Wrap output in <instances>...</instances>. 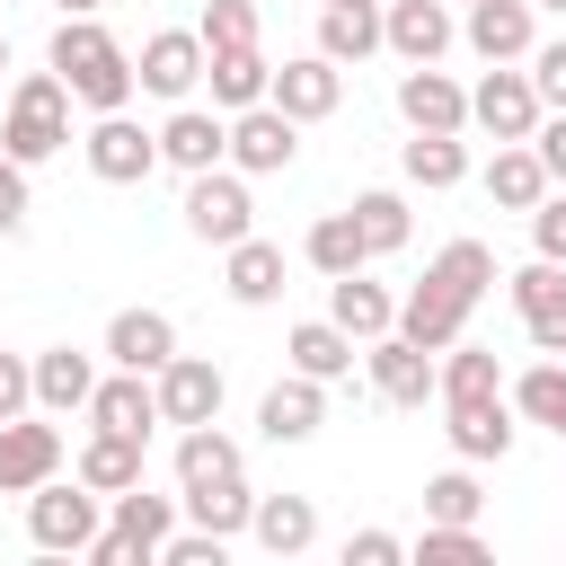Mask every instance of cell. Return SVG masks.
Instances as JSON below:
<instances>
[{
	"mask_svg": "<svg viewBox=\"0 0 566 566\" xmlns=\"http://www.w3.org/2000/svg\"><path fill=\"white\" fill-rule=\"evenodd\" d=\"M106 522H97V486H27V539L44 548V557H88V539H97Z\"/></svg>",
	"mask_w": 566,
	"mask_h": 566,
	"instance_id": "obj_3",
	"label": "cell"
},
{
	"mask_svg": "<svg viewBox=\"0 0 566 566\" xmlns=\"http://www.w3.org/2000/svg\"><path fill=\"white\" fill-rule=\"evenodd\" d=\"M371 389H380L389 407H424V398H433V354H424V345H407L398 327H389V336H371Z\"/></svg>",
	"mask_w": 566,
	"mask_h": 566,
	"instance_id": "obj_23",
	"label": "cell"
},
{
	"mask_svg": "<svg viewBox=\"0 0 566 566\" xmlns=\"http://www.w3.org/2000/svg\"><path fill=\"white\" fill-rule=\"evenodd\" d=\"M195 80H203V35H195V27H159V35L133 53V88H150V97H168V106H186Z\"/></svg>",
	"mask_w": 566,
	"mask_h": 566,
	"instance_id": "obj_8",
	"label": "cell"
},
{
	"mask_svg": "<svg viewBox=\"0 0 566 566\" xmlns=\"http://www.w3.org/2000/svg\"><path fill=\"white\" fill-rule=\"evenodd\" d=\"M301 256H310L318 274H354V265H371V248H363V221H354V212H318V221H310V239H301Z\"/></svg>",
	"mask_w": 566,
	"mask_h": 566,
	"instance_id": "obj_36",
	"label": "cell"
},
{
	"mask_svg": "<svg viewBox=\"0 0 566 566\" xmlns=\"http://www.w3.org/2000/svg\"><path fill=\"white\" fill-rule=\"evenodd\" d=\"M283 354H292V371H310V380H345V371H354V336H345L336 318H301Z\"/></svg>",
	"mask_w": 566,
	"mask_h": 566,
	"instance_id": "obj_34",
	"label": "cell"
},
{
	"mask_svg": "<svg viewBox=\"0 0 566 566\" xmlns=\"http://www.w3.org/2000/svg\"><path fill=\"white\" fill-rule=\"evenodd\" d=\"M531 150H539V168H548V186H566V106H548V115L531 124Z\"/></svg>",
	"mask_w": 566,
	"mask_h": 566,
	"instance_id": "obj_47",
	"label": "cell"
},
{
	"mask_svg": "<svg viewBox=\"0 0 566 566\" xmlns=\"http://www.w3.org/2000/svg\"><path fill=\"white\" fill-rule=\"evenodd\" d=\"M53 71H62V88H71L88 115L133 106V53H124L97 18H62V27H53Z\"/></svg>",
	"mask_w": 566,
	"mask_h": 566,
	"instance_id": "obj_1",
	"label": "cell"
},
{
	"mask_svg": "<svg viewBox=\"0 0 566 566\" xmlns=\"http://www.w3.org/2000/svg\"><path fill=\"white\" fill-rule=\"evenodd\" d=\"M469 310H478V301H460V292H451L433 265H424V283L398 301V336H407V345H424V354H442V345L469 327Z\"/></svg>",
	"mask_w": 566,
	"mask_h": 566,
	"instance_id": "obj_16",
	"label": "cell"
},
{
	"mask_svg": "<svg viewBox=\"0 0 566 566\" xmlns=\"http://www.w3.org/2000/svg\"><path fill=\"white\" fill-rule=\"evenodd\" d=\"M27 407H35V380H27V363H18V354H0V424H9V416H27Z\"/></svg>",
	"mask_w": 566,
	"mask_h": 566,
	"instance_id": "obj_49",
	"label": "cell"
},
{
	"mask_svg": "<svg viewBox=\"0 0 566 566\" xmlns=\"http://www.w3.org/2000/svg\"><path fill=\"white\" fill-rule=\"evenodd\" d=\"M486 195H495L504 212H531V203L548 195V168H539V150H531V142H495V159H486Z\"/></svg>",
	"mask_w": 566,
	"mask_h": 566,
	"instance_id": "obj_32",
	"label": "cell"
},
{
	"mask_svg": "<svg viewBox=\"0 0 566 566\" xmlns=\"http://www.w3.org/2000/svg\"><path fill=\"white\" fill-rule=\"evenodd\" d=\"M433 274H442L460 301H486V283H495V248H486V239H451V248L433 256Z\"/></svg>",
	"mask_w": 566,
	"mask_h": 566,
	"instance_id": "obj_40",
	"label": "cell"
},
{
	"mask_svg": "<svg viewBox=\"0 0 566 566\" xmlns=\"http://www.w3.org/2000/svg\"><path fill=\"white\" fill-rule=\"evenodd\" d=\"M203 531H221V539H239L248 531V513H256V495H248V478H230V486H195V495H177Z\"/></svg>",
	"mask_w": 566,
	"mask_h": 566,
	"instance_id": "obj_39",
	"label": "cell"
},
{
	"mask_svg": "<svg viewBox=\"0 0 566 566\" xmlns=\"http://www.w3.org/2000/svg\"><path fill=\"white\" fill-rule=\"evenodd\" d=\"M186 230H195V239H212V248L248 239V230H256L248 177H239V168H195V177H186Z\"/></svg>",
	"mask_w": 566,
	"mask_h": 566,
	"instance_id": "obj_6",
	"label": "cell"
},
{
	"mask_svg": "<svg viewBox=\"0 0 566 566\" xmlns=\"http://www.w3.org/2000/svg\"><path fill=\"white\" fill-rule=\"evenodd\" d=\"M504 292H513V310H522V336H531L539 354H566V265L531 256L522 274H504Z\"/></svg>",
	"mask_w": 566,
	"mask_h": 566,
	"instance_id": "obj_12",
	"label": "cell"
},
{
	"mask_svg": "<svg viewBox=\"0 0 566 566\" xmlns=\"http://www.w3.org/2000/svg\"><path fill=\"white\" fill-rule=\"evenodd\" d=\"M451 35H460V18H451L442 0H380V44H389L398 62H442Z\"/></svg>",
	"mask_w": 566,
	"mask_h": 566,
	"instance_id": "obj_13",
	"label": "cell"
},
{
	"mask_svg": "<svg viewBox=\"0 0 566 566\" xmlns=\"http://www.w3.org/2000/svg\"><path fill=\"white\" fill-rule=\"evenodd\" d=\"M345 212L363 221V248H371V256H389V248H407V230H416V221H407V195H389V186H371V195H354Z\"/></svg>",
	"mask_w": 566,
	"mask_h": 566,
	"instance_id": "obj_38",
	"label": "cell"
},
{
	"mask_svg": "<svg viewBox=\"0 0 566 566\" xmlns=\"http://www.w3.org/2000/svg\"><path fill=\"white\" fill-rule=\"evenodd\" d=\"M442 433H451L460 460H504L513 451V398H451Z\"/></svg>",
	"mask_w": 566,
	"mask_h": 566,
	"instance_id": "obj_20",
	"label": "cell"
},
{
	"mask_svg": "<svg viewBox=\"0 0 566 566\" xmlns=\"http://www.w3.org/2000/svg\"><path fill=\"white\" fill-rule=\"evenodd\" d=\"M531 9H566V0H531Z\"/></svg>",
	"mask_w": 566,
	"mask_h": 566,
	"instance_id": "obj_52",
	"label": "cell"
},
{
	"mask_svg": "<svg viewBox=\"0 0 566 566\" xmlns=\"http://www.w3.org/2000/svg\"><path fill=\"white\" fill-rule=\"evenodd\" d=\"M398 115H407L416 133H469V88H460L451 71H433V62H407V80H398Z\"/></svg>",
	"mask_w": 566,
	"mask_h": 566,
	"instance_id": "obj_15",
	"label": "cell"
},
{
	"mask_svg": "<svg viewBox=\"0 0 566 566\" xmlns=\"http://www.w3.org/2000/svg\"><path fill=\"white\" fill-rule=\"evenodd\" d=\"M318 9H345V0H318Z\"/></svg>",
	"mask_w": 566,
	"mask_h": 566,
	"instance_id": "obj_54",
	"label": "cell"
},
{
	"mask_svg": "<svg viewBox=\"0 0 566 566\" xmlns=\"http://www.w3.org/2000/svg\"><path fill=\"white\" fill-rule=\"evenodd\" d=\"M513 416H522V424H548V433L566 442V354H539V363L513 380Z\"/></svg>",
	"mask_w": 566,
	"mask_h": 566,
	"instance_id": "obj_33",
	"label": "cell"
},
{
	"mask_svg": "<svg viewBox=\"0 0 566 566\" xmlns=\"http://www.w3.org/2000/svg\"><path fill=\"white\" fill-rule=\"evenodd\" d=\"M80 150H88V177H106V186H142V177L159 168V133H142L124 106H115V115H97Z\"/></svg>",
	"mask_w": 566,
	"mask_h": 566,
	"instance_id": "obj_10",
	"label": "cell"
},
{
	"mask_svg": "<svg viewBox=\"0 0 566 566\" xmlns=\"http://www.w3.org/2000/svg\"><path fill=\"white\" fill-rule=\"evenodd\" d=\"M221 283H230V301H239V310L283 301V248H274V239H256V230H248V239H230V274H221Z\"/></svg>",
	"mask_w": 566,
	"mask_h": 566,
	"instance_id": "obj_29",
	"label": "cell"
},
{
	"mask_svg": "<svg viewBox=\"0 0 566 566\" xmlns=\"http://www.w3.org/2000/svg\"><path fill=\"white\" fill-rule=\"evenodd\" d=\"M195 35H203V53L212 44H256V0H203Z\"/></svg>",
	"mask_w": 566,
	"mask_h": 566,
	"instance_id": "obj_43",
	"label": "cell"
},
{
	"mask_svg": "<svg viewBox=\"0 0 566 566\" xmlns=\"http://www.w3.org/2000/svg\"><path fill=\"white\" fill-rule=\"evenodd\" d=\"M18 221H27V168H18L9 150H0V239H9Z\"/></svg>",
	"mask_w": 566,
	"mask_h": 566,
	"instance_id": "obj_50",
	"label": "cell"
},
{
	"mask_svg": "<svg viewBox=\"0 0 566 566\" xmlns=\"http://www.w3.org/2000/svg\"><path fill=\"white\" fill-rule=\"evenodd\" d=\"M548 106H539V88H531V71H513V62H486V80L469 88V124L478 133H495V142H531V124H539Z\"/></svg>",
	"mask_w": 566,
	"mask_h": 566,
	"instance_id": "obj_7",
	"label": "cell"
},
{
	"mask_svg": "<svg viewBox=\"0 0 566 566\" xmlns=\"http://www.w3.org/2000/svg\"><path fill=\"white\" fill-rule=\"evenodd\" d=\"M97 9H106V0H62V18H97Z\"/></svg>",
	"mask_w": 566,
	"mask_h": 566,
	"instance_id": "obj_51",
	"label": "cell"
},
{
	"mask_svg": "<svg viewBox=\"0 0 566 566\" xmlns=\"http://www.w3.org/2000/svg\"><path fill=\"white\" fill-rule=\"evenodd\" d=\"M478 504H486V495H478L469 469H442V478L424 486V522H478Z\"/></svg>",
	"mask_w": 566,
	"mask_h": 566,
	"instance_id": "obj_42",
	"label": "cell"
},
{
	"mask_svg": "<svg viewBox=\"0 0 566 566\" xmlns=\"http://www.w3.org/2000/svg\"><path fill=\"white\" fill-rule=\"evenodd\" d=\"M239 469H248V460H239V442L221 433V416L177 433V495H195V486H230Z\"/></svg>",
	"mask_w": 566,
	"mask_h": 566,
	"instance_id": "obj_25",
	"label": "cell"
},
{
	"mask_svg": "<svg viewBox=\"0 0 566 566\" xmlns=\"http://www.w3.org/2000/svg\"><path fill=\"white\" fill-rule=\"evenodd\" d=\"M221 150H230V115H221V106H212V115H203V106H177V115L159 124V159L186 168V177H195V168H221Z\"/></svg>",
	"mask_w": 566,
	"mask_h": 566,
	"instance_id": "obj_21",
	"label": "cell"
},
{
	"mask_svg": "<svg viewBox=\"0 0 566 566\" xmlns=\"http://www.w3.org/2000/svg\"><path fill=\"white\" fill-rule=\"evenodd\" d=\"M62 478V424H35V416H9L0 424V495H27Z\"/></svg>",
	"mask_w": 566,
	"mask_h": 566,
	"instance_id": "obj_14",
	"label": "cell"
},
{
	"mask_svg": "<svg viewBox=\"0 0 566 566\" xmlns=\"http://www.w3.org/2000/svg\"><path fill=\"white\" fill-rule=\"evenodd\" d=\"M248 531H256L265 557H301V548L318 539V504H310V495H256Z\"/></svg>",
	"mask_w": 566,
	"mask_h": 566,
	"instance_id": "obj_30",
	"label": "cell"
},
{
	"mask_svg": "<svg viewBox=\"0 0 566 566\" xmlns=\"http://www.w3.org/2000/svg\"><path fill=\"white\" fill-rule=\"evenodd\" d=\"M80 486H97V495H124V486H142V433H106V424H88V442H80V469H71Z\"/></svg>",
	"mask_w": 566,
	"mask_h": 566,
	"instance_id": "obj_28",
	"label": "cell"
},
{
	"mask_svg": "<svg viewBox=\"0 0 566 566\" xmlns=\"http://www.w3.org/2000/svg\"><path fill=\"white\" fill-rule=\"evenodd\" d=\"M0 71H9V35H0Z\"/></svg>",
	"mask_w": 566,
	"mask_h": 566,
	"instance_id": "obj_53",
	"label": "cell"
},
{
	"mask_svg": "<svg viewBox=\"0 0 566 566\" xmlns=\"http://www.w3.org/2000/svg\"><path fill=\"white\" fill-rule=\"evenodd\" d=\"M80 416L106 424V433H142V442H150V424H159V389H150V371H106V380L88 389Z\"/></svg>",
	"mask_w": 566,
	"mask_h": 566,
	"instance_id": "obj_19",
	"label": "cell"
},
{
	"mask_svg": "<svg viewBox=\"0 0 566 566\" xmlns=\"http://www.w3.org/2000/svg\"><path fill=\"white\" fill-rule=\"evenodd\" d=\"M407 557L416 566H486V539H478V522H424V539Z\"/></svg>",
	"mask_w": 566,
	"mask_h": 566,
	"instance_id": "obj_41",
	"label": "cell"
},
{
	"mask_svg": "<svg viewBox=\"0 0 566 566\" xmlns=\"http://www.w3.org/2000/svg\"><path fill=\"white\" fill-rule=\"evenodd\" d=\"M239 177H274V168H292L301 159V124L274 106V97H256V106H239L230 115V150H221Z\"/></svg>",
	"mask_w": 566,
	"mask_h": 566,
	"instance_id": "obj_5",
	"label": "cell"
},
{
	"mask_svg": "<svg viewBox=\"0 0 566 566\" xmlns=\"http://www.w3.org/2000/svg\"><path fill=\"white\" fill-rule=\"evenodd\" d=\"M318 424H327V380H310V371H292V380H274L256 398V433L265 442H310Z\"/></svg>",
	"mask_w": 566,
	"mask_h": 566,
	"instance_id": "obj_17",
	"label": "cell"
},
{
	"mask_svg": "<svg viewBox=\"0 0 566 566\" xmlns=\"http://www.w3.org/2000/svg\"><path fill=\"white\" fill-rule=\"evenodd\" d=\"M265 97H274L292 124H327V115L345 106V62H327V53H292V62L265 80Z\"/></svg>",
	"mask_w": 566,
	"mask_h": 566,
	"instance_id": "obj_9",
	"label": "cell"
},
{
	"mask_svg": "<svg viewBox=\"0 0 566 566\" xmlns=\"http://www.w3.org/2000/svg\"><path fill=\"white\" fill-rule=\"evenodd\" d=\"M531 248H539L548 265H566V195H539V203H531Z\"/></svg>",
	"mask_w": 566,
	"mask_h": 566,
	"instance_id": "obj_45",
	"label": "cell"
},
{
	"mask_svg": "<svg viewBox=\"0 0 566 566\" xmlns=\"http://www.w3.org/2000/svg\"><path fill=\"white\" fill-rule=\"evenodd\" d=\"M398 557H407L398 531H354V539H345V566H398Z\"/></svg>",
	"mask_w": 566,
	"mask_h": 566,
	"instance_id": "obj_48",
	"label": "cell"
},
{
	"mask_svg": "<svg viewBox=\"0 0 566 566\" xmlns=\"http://www.w3.org/2000/svg\"><path fill=\"white\" fill-rule=\"evenodd\" d=\"M522 62H531V88H539V106H566V35H557V44H531Z\"/></svg>",
	"mask_w": 566,
	"mask_h": 566,
	"instance_id": "obj_46",
	"label": "cell"
},
{
	"mask_svg": "<svg viewBox=\"0 0 566 566\" xmlns=\"http://www.w3.org/2000/svg\"><path fill=\"white\" fill-rule=\"evenodd\" d=\"M27 380H35V407H44V416H80V407H88V389H97V363H88V354H71V345H53V354H35V363H27Z\"/></svg>",
	"mask_w": 566,
	"mask_h": 566,
	"instance_id": "obj_27",
	"label": "cell"
},
{
	"mask_svg": "<svg viewBox=\"0 0 566 566\" xmlns=\"http://www.w3.org/2000/svg\"><path fill=\"white\" fill-rule=\"evenodd\" d=\"M327 318H336L354 345H371V336H389V327H398V301L354 265V274H327Z\"/></svg>",
	"mask_w": 566,
	"mask_h": 566,
	"instance_id": "obj_22",
	"label": "cell"
},
{
	"mask_svg": "<svg viewBox=\"0 0 566 566\" xmlns=\"http://www.w3.org/2000/svg\"><path fill=\"white\" fill-rule=\"evenodd\" d=\"M318 53H327V62H371V53H380V0L318 9Z\"/></svg>",
	"mask_w": 566,
	"mask_h": 566,
	"instance_id": "obj_31",
	"label": "cell"
},
{
	"mask_svg": "<svg viewBox=\"0 0 566 566\" xmlns=\"http://www.w3.org/2000/svg\"><path fill=\"white\" fill-rule=\"evenodd\" d=\"M442 354H451V363L433 371V398H442V407H451V398H504V371H495L486 345H460V336H451Z\"/></svg>",
	"mask_w": 566,
	"mask_h": 566,
	"instance_id": "obj_37",
	"label": "cell"
},
{
	"mask_svg": "<svg viewBox=\"0 0 566 566\" xmlns=\"http://www.w3.org/2000/svg\"><path fill=\"white\" fill-rule=\"evenodd\" d=\"M460 35H469L486 62H522V53L539 44V27H531V0H469Z\"/></svg>",
	"mask_w": 566,
	"mask_h": 566,
	"instance_id": "obj_24",
	"label": "cell"
},
{
	"mask_svg": "<svg viewBox=\"0 0 566 566\" xmlns=\"http://www.w3.org/2000/svg\"><path fill=\"white\" fill-rule=\"evenodd\" d=\"M106 504H115V522L88 539V557H97V566H150L159 539L177 531V495H142V486H124V495H106Z\"/></svg>",
	"mask_w": 566,
	"mask_h": 566,
	"instance_id": "obj_4",
	"label": "cell"
},
{
	"mask_svg": "<svg viewBox=\"0 0 566 566\" xmlns=\"http://www.w3.org/2000/svg\"><path fill=\"white\" fill-rule=\"evenodd\" d=\"M203 80H212V106H221V115H239V106H256V97H265L274 62H265L256 44H212V53H203Z\"/></svg>",
	"mask_w": 566,
	"mask_h": 566,
	"instance_id": "obj_26",
	"label": "cell"
},
{
	"mask_svg": "<svg viewBox=\"0 0 566 566\" xmlns=\"http://www.w3.org/2000/svg\"><path fill=\"white\" fill-rule=\"evenodd\" d=\"M62 142H71V88H62V71H27V80L9 88L0 150H9L18 168H35V159H53Z\"/></svg>",
	"mask_w": 566,
	"mask_h": 566,
	"instance_id": "obj_2",
	"label": "cell"
},
{
	"mask_svg": "<svg viewBox=\"0 0 566 566\" xmlns=\"http://www.w3.org/2000/svg\"><path fill=\"white\" fill-rule=\"evenodd\" d=\"M398 168H407V186L442 195V186H460V177H469V142H460V133H416Z\"/></svg>",
	"mask_w": 566,
	"mask_h": 566,
	"instance_id": "obj_35",
	"label": "cell"
},
{
	"mask_svg": "<svg viewBox=\"0 0 566 566\" xmlns=\"http://www.w3.org/2000/svg\"><path fill=\"white\" fill-rule=\"evenodd\" d=\"M221 557H230V539H221V531H203V522H195V531H168V539H159V557H150V566H221Z\"/></svg>",
	"mask_w": 566,
	"mask_h": 566,
	"instance_id": "obj_44",
	"label": "cell"
},
{
	"mask_svg": "<svg viewBox=\"0 0 566 566\" xmlns=\"http://www.w3.org/2000/svg\"><path fill=\"white\" fill-rule=\"evenodd\" d=\"M150 389H159V424H177V433L221 416V363H203V354H168L150 371Z\"/></svg>",
	"mask_w": 566,
	"mask_h": 566,
	"instance_id": "obj_11",
	"label": "cell"
},
{
	"mask_svg": "<svg viewBox=\"0 0 566 566\" xmlns=\"http://www.w3.org/2000/svg\"><path fill=\"white\" fill-rule=\"evenodd\" d=\"M177 354V318L168 310H115L106 318V363L115 371H159Z\"/></svg>",
	"mask_w": 566,
	"mask_h": 566,
	"instance_id": "obj_18",
	"label": "cell"
}]
</instances>
